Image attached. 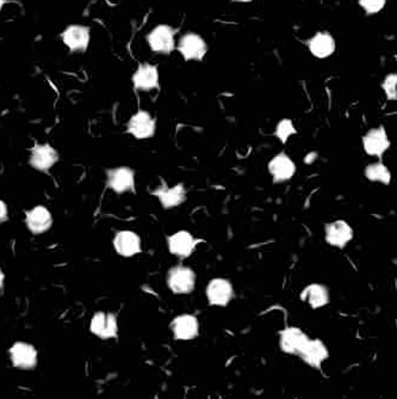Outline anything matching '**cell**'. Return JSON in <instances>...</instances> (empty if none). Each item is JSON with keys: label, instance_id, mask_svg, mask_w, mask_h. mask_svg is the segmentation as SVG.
Segmentation results:
<instances>
[{"label": "cell", "instance_id": "obj_16", "mask_svg": "<svg viewBox=\"0 0 397 399\" xmlns=\"http://www.w3.org/2000/svg\"><path fill=\"white\" fill-rule=\"evenodd\" d=\"M25 225L34 234H46L53 225L51 210L44 205H35L25 213Z\"/></svg>", "mask_w": 397, "mask_h": 399}, {"label": "cell", "instance_id": "obj_8", "mask_svg": "<svg viewBox=\"0 0 397 399\" xmlns=\"http://www.w3.org/2000/svg\"><path fill=\"white\" fill-rule=\"evenodd\" d=\"M63 44L66 47L75 53L86 51L90 44L91 32L90 28L82 24H72L68 25L63 32Z\"/></svg>", "mask_w": 397, "mask_h": 399}, {"label": "cell", "instance_id": "obj_27", "mask_svg": "<svg viewBox=\"0 0 397 399\" xmlns=\"http://www.w3.org/2000/svg\"><path fill=\"white\" fill-rule=\"evenodd\" d=\"M386 0H359V4L367 13H377L386 6Z\"/></svg>", "mask_w": 397, "mask_h": 399}, {"label": "cell", "instance_id": "obj_20", "mask_svg": "<svg viewBox=\"0 0 397 399\" xmlns=\"http://www.w3.org/2000/svg\"><path fill=\"white\" fill-rule=\"evenodd\" d=\"M133 85L138 91H152L159 87V71L157 66L142 63L133 75Z\"/></svg>", "mask_w": 397, "mask_h": 399}, {"label": "cell", "instance_id": "obj_11", "mask_svg": "<svg viewBox=\"0 0 397 399\" xmlns=\"http://www.w3.org/2000/svg\"><path fill=\"white\" fill-rule=\"evenodd\" d=\"M147 41L150 49L155 53L169 54L174 49V29L166 24H160L148 34Z\"/></svg>", "mask_w": 397, "mask_h": 399}, {"label": "cell", "instance_id": "obj_10", "mask_svg": "<svg viewBox=\"0 0 397 399\" xmlns=\"http://www.w3.org/2000/svg\"><path fill=\"white\" fill-rule=\"evenodd\" d=\"M325 239L330 246L344 249L353 239V229L345 220H335L325 226Z\"/></svg>", "mask_w": 397, "mask_h": 399}, {"label": "cell", "instance_id": "obj_30", "mask_svg": "<svg viewBox=\"0 0 397 399\" xmlns=\"http://www.w3.org/2000/svg\"><path fill=\"white\" fill-rule=\"evenodd\" d=\"M6 4V0H0V12L4 8V5Z\"/></svg>", "mask_w": 397, "mask_h": 399}, {"label": "cell", "instance_id": "obj_5", "mask_svg": "<svg viewBox=\"0 0 397 399\" xmlns=\"http://www.w3.org/2000/svg\"><path fill=\"white\" fill-rule=\"evenodd\" d=\"M8 355L13 367L22 371H32L37 366V350L32 344L27 342H16L12 344Z\"/></svg>", "mask_w": 397, "mask_h": 399}, {"label": "cell", "instance_id": "obj_1", "mask_svg": "<svg viewBox=\"0 0 397 399\" xmlns=\"http://www.w3.org/2000/svg\"><path fill=\"white\" fill-rule=\"evenodd\" d=\"M166 284L174 294H190L196 289V273L189 267L176 265L167 272Z\"/></svg>", "mask_w": 397, "mask_h": 399}, {"label": "cell", "instance_id": "obj_28", "mask_svg": "<svg viewBox=\"0 0 397 399\" xmlns=\"http://www.w3.org/2000/svg\"><path fill=\"white\" fill-rule=\"evenodd\" d=\"M8 217V205L3 200H0V224L6 222Z\"/></svg>", "mask_w": 397, "mask_h": 399}, {"label": "cell", "instance_id": "obj_21", "mask_svg": "<svg viewBox=\"0 0 397 399\" xmlns=\"http://www.w3.org/2000/svg\"><path fill=\"white\" fill-rule=\"evenodd\" d=\"M299 356L308 366L320 369L323 362L328 359L330 353L323 341L309 338Z\"/></svg>", "mask_w": 397, "mask_h": 399}, {"label": "cell", "instance_id": "obj_9", "mask_svg": "<svg viewBox=\"0 0 397 399\" xmlns=\"http://www.w3.org/2000/svg\"><path fill=\"white\" fill-rule=\"evenodd\" d=\"M389 147V138L384 127L372 128L363 137V148L371 157L382 158Z\"/></svg>", "mask_w": 397, "mask_h": 399}, {"label": "cell", "instance_id": "obj_29", "mask_svg": "<svg viewBox=\"0 0 397 399\" xmlns=\"http://www.w3.org/2000/svg\"><path fill=\"white\" fill-rule=\"evenodd\" d=\"M4 282H5V274L3 272V269L0 268V289L4 287Z\"/></svg>", "mask_w": 397, "mask_h": 399}, {"label": "cell", "instance_id": "obj_13", "mask_svg": "<svg viewBox=\"0 0 397 399\" xmlns=\"http://www.w3.org/2000/svg\"><path fill=\"white\" fill-rule=\"evenodd\" d=\"M198 243H201V241L196 239L188 231H178L167 238L169 253L179 258L191 256Z\"/></svg>", "mask_w": 397, "mask_h": 399}, {"label": "cell", "instance_id": "obj_4", "mask_svg": "<svg viewBox=\"0 0 397 399\" xmlns=\"http://www.w3.org/2000/svg\"><path fill=\"white\" fill-rule=\"evenodd\" d=\"M205 296H207L210 306L224 308L232 301L233 296H234L232 282L222 277L213 279L209 281L207 289H205Z\"/></svg>", "mask_w": 397, "mask_h": 399}, {"label": "cell", "instance_id": "obj_7", "mask_svg": "<svg viewBox=\"0 0 397 399\" xmlns=\"http://www.w3.org/2000/svg\"><path fill=\"white\" fill-rule=\"evenodd\" d=\"M90 330L95 336L102 340H111L117 336V317L110 312H96L91 318Z\"/></svg>", "mask_w": 397, "mask_h": 399}, {"label": "cell", "instance_id": "obj_17", "mask_svg": "<svg viewBox=\"0 0 397 399\" xmlns=\"http://www.w3.org/2000/svg\"><path fill=\"white\" fill-rule=\"evenodd\" d=\"M112 244L116 253L126 258L136 256L142 251L141 238L138 237V234L128 229L119 231L115 234Z\"/></svg>", "mask_w": 397, "mask_h": 399}, {"label": "cell", "instance_id": "obj_12", "mask_svg": "<svg viewBox=\"0 0 397 399\" xmlns=\"http://www.w3.org/2000/svg\"><path fill=\"white\" fill-rule=\"evenodd\" d=\"M171 331L176 340H195L200 332V322L193 315H179L171 322Z\"/></svg>", "mask_w": 397, "mask_h": 399}, {"label": "cell", "instance_id": "obj_19", "mask_svg": "<svg viewBox=\"0 0 397 399\" xmlns=\"http://www.w3.org/2000/svg\"><path fill=\"white\" fill-rule=\"evenodd\" d=\"M178 49L188 61H200L203 59L207 53V44L201 36L197 34H186L184 37H181L179 41Z\"/></svg>", "mask_w": 397, "mask_h": 399}, {"label": "cell", "instance_id": "obj_18", "mask_svg": "<svg viewBox=\"0 0 397 399\" xmlns=\"http://www.w3.org/2000/svg\"><path fill=\"white\" fill-rule=\"evenodd\" d=\"M153 195L165 210H172L186 201V190L181 183L174 186H169L164 183L162 186L154 190Z\"/></svg>", "mask_w": 397, "mask_h": 399}, {"label": "cell", "instance_id": "obj_3", "mask_svg": "<svg viewBox=\"0 0 397 399\" xmlns=\"http://www.w3.org/2000/svg\"><path fill=\"white\" fill-rule=\"evenodd\" d=\"M107 184L116 194H126L135 190V172L128 166L107 170Z\"/></svg>", "mask_w": 397, "mask_h": 399}, {"label": "cell", "instance_id": "obj_26", "mask_svg": "<svg viewBox=\"0 0 397 399\" xmlns=\"http://www.w3.org/2000/svg\"><path fill=\"white\" fill-rule=\"evenodd\" d=\"M397 77L395 73L393 75H389L386 77L383 84H382V87L383 90L386 92V99L389 101H396L397 99Z\"/></svg>", "mask_w": 397, "mask_h": 399}, {"label": "cell", "instance_id": "obj_25", "mask_svg": "<svg viewBox=\"0 0 397 399\" xmlns=\"http://www.w3.org/2000/svg\"><path fill=\"white\" fill-rule=\"evenodd\" d=\"M295 134H297V129L290 119L280 120V122L277 123L275 135V138L282 141V144H287V140Z\"/></svg>", "mask_w": 397, "mask_h": 399}, {"label": "cell", "instance_id": "obj_2", "mask_svg": "<svg viewBox=\"0 0 397 399\" xmlns=\"http://www.w3.org/2000/svg\"><path fill=\"white\" fill-rule=\"evenodd\" d=\"M157 131V122L153 116L145 110L135 113L126 123V133L138 140L150 139Z\"/></svg>", "mask_w": 397, "mask_h": 399}, {"label": "cell", "instance_id": "obj_24", "mask_svg": "<svg viewBox=\"0 0 397 399\" xmlns=\"http://www.w3.org/2000/svg\"><path fill=\"white\" fill-rule=\"evenodd\" d=\"M365 177L369 179L370 182L381 183L384 186H389L391 181V174L389 169L386 167L383 163H372L366 166L364 170Z\"/></svg>", "mask_w": 397, "mask_h": 399}, {"label": "cell", "instance_id": "obj_31", "mask_svg": "<svg viewBox=\"0 0 397 399\" xmlns=\"http://www.w3.org/2000/svg\"><path fill=\"white\" fill-rule=\"evenodd\" d=\"M235 1H239V3H249V1H252V0H235Z\"/></svg>", "mask_w": 397, "mask_h": 399}, {"label": "cell", "instance_id": "obj_22", "mask_svg": "<svg viewBox=\"0 0 397 399\" xmlns=\"http://www.w3.org/2000/svg\"><path fill=\"white\" fill-rule=\"evenodd\" d=\"M301 300L311 308H325L330 303V292L326 286L311 284L301 292Z\"/></svg>", "mask_w": 397, "mask_h": 399}, {"label": "cell", "instance_id": "obj_14", "mask_svg": "<svg viewBox=\"0 0 397 399\" xmlns=\"http://www.w3.org/2000/svg\"><path fill=\"white\" fill-rule=\"evenodd\" d=\"M309 337L297 328H287L280 332V348L287 355L299 356L304 346L307 344Z\"/></svg>", "mask_w": 397, "mask_h": 399}, {"label": "cell", "instance_id": "obj_6", "mask_svg": "<svg viewBox=\"0 0 397 399\" xmlns=\"http://www.w3.org/2000/svg\"><path fill=\"white\" fill-rule=\"evenodd\" d=\"M59 153L49 144H35L30 150L29 164L37 171L51 170L59 162Z\"/></svg>", "mask_w": 397, "mask_h": 399}, {"label": "cell", "instance_id": "obj_23", "mask_svg": "<svg viewBox=\"0 0 397 399\" xmlns=\"http://www.w3.org/2000/svg\"><path fill=\"white\" fill-rule=\"evenodd\" d=\"M309 49L311 54L319 59L328 58L334 53V39L328 32H319L309 41Z\"/></svg>", "mask_w": 397, "mask_h": 399}, {"label": "cell", "instance_id": "obj_15", "mask_svg": "<svg viewBox=\"0 0 397 399\" xmlns=\"http://www.w3.org/2000/svg\"><path fill=\"white\" fill-rule=\"evenodd\" d=\"M268 169L275 183L290 181L296 172L295 163L284 152L275 154V157L268 162Z\"/></svg>", "mask_w": 397, "mask_h": 399}]
</instances>
